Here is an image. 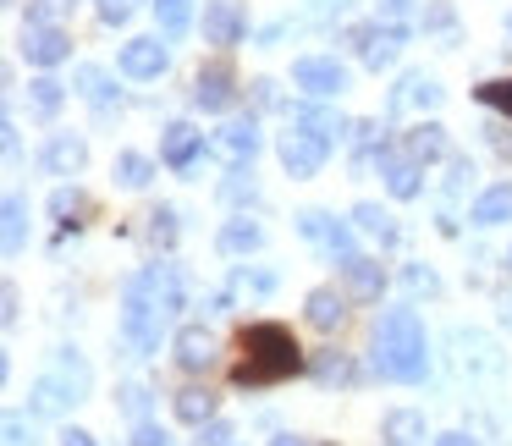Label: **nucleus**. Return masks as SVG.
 Returning a JSON list of instances; mask_svg holds the SVG:
<instances>
[{"instance_id":"1","label":"nucleus","mask_w":512,"mask_h":446,"mask_svg":"<svg viewBox=\"0 0 512 446\" xmlns=\"http://www.w3.org/2000/svg\"><path fill=\"white\" fill-rule=\"evenodd\" d=\"M298 369H303V347L292 342L287 325L259 320L237 331V364H232L237 386H276V380L298 375Z\"/></svg>"},{"instance_id":"2","label":"nucleus","mask_w":512,"mask_h":446,"mask_svg":"<svg viewBox=\"0 0 512 446\" xmlns=\"http://www.w3.org/2000/svg\"><path fill=\"white\" fill-rule=\"evenodd\" d=\"M375 369L386 380H402V386L424 380V369H430V347H424V325H419L413 309H386L375 320Z\"/></svg>"},{"instance_id":"3","label":"nucleus","mask_w":512,"mask_h":446,"mask_svg":"<svg viewBox=\"0 0 512 446\" xmlns=\"http://www.w3.org/2000/svg\"><path fill=\"white\" fill-rule=\"evenodd\" d=\"M160 325H166V309L149 298L138 281H127V298H122V336L138 347V353H155L160 347Z\"/></svg>"},{"instance_id":"4","label":"nucleus","mask_w":512,"mask_h":446,"mask_svg":"<svg viewBox=\"0 0 512 446\" xmlns=\"http://www.w3.org/2000/svg\"><path fill=\"white\" fill-rule=\"evenodd\" d=\"M276 149H281V166H287L292 177H314V171L325 166V155H331V138H320V133L292 122V133H281Z\"/></svg>"},{"instance_id":"5","label":"nucleus","mask_w":512,"mask_h":446,"mask_svg":"<svg viewBox=\"0 0 512 446\" xmlns=\"http://www.w3.org/2000/svg\"><path fill=\"white\" fill-rule=\"evenodd\" d=\"M292 83H298L309 100H331V94H342L347 72H342V61H331V56H303L298 67H292Z\"/></svg>"},{"instance_id":"6","label":"nucleus","mask_w":512,"mask_h":446,"mask_svg":"<svg viewBox=\"0 0 512 446\" xmlns=\"http://www.w3.org/2000/svg\"><path fill=\"white\" fill-rule=\"evenodd\" d=\"M133 281H138V287H144L166 314H177V309H182V298H188V281H182V270H177V265H149V270H138Z\"/></svg>"},{"instance_id":"7","label":"nucleus","mask_w":512,"mask_h":446,"mask_svg":"<svg viewBox=\"0 0 512 446\" xmlns=\"http://www.w3.org/2000/svg\"><path fill=\"white\" fill-rule=\"evenodd\" d=\"M23 56L34 61V67H56V61H67V56H72V39L61 34L56 23H28V34H23Z\"/></svg>"},{"instance_id":"8","label":"nucleus","mask_w":512,"mask_h":446,"mask_svg":"<svg viewBox=\"0 0 512 446\" xmlns=\"http://www.w3.org/2000/svg\"><path fill=\"white\" fill-rule=\"evenodd\" d=\"M298 232L309 237V243H325L331 254H342V259H353V232H347L336 215H325V210H303L298 215Z\"/></svg>"},{"instance_id":"9","label":"nucleus","mask_w":512,"mask_h":446,"mask_svg":"<svg viewBox=\"0 0 512 446\" xmlns=\"http://www.w3.org/2000/svg\"><path fill=\"white\" fill-rule=\"evenodd\" d=\"M199 149H204V133H193L188 122H171L166 133H160V160H166L171 171H188L193 160H199Z\"/></svg>"},{"instance_id":"10","label":"nucleus","mask_w":512,"mask_h":446,"mask_svg":"<svg viewBox=\"0 0 512 446\" xmlns=\"http://www.w3.org/2000/svg\"><path fill=\"white\" fill-rule=\"evenodd\" d=\"M204 39L210 45H237L243 39V6L237 0H210L204 6Z\"/></svg>"},{"instance_id":"11","label":"nucleus","mask_w":512,"mask_h":446,"mask_svg":"<svg viewBox=\"0 0 512 446\" xmlns=\"http://www.w3.org/2000/svg\"><path fill=\"white\" fill-rule=\"evenodd\" d=\"M358 45H364V67H391L397 61V50H402V28H391V23H375V28H358Z\"/></svg>"},{"instance_id":"12","label":"nucleus","mask_w":512,"mask_h":446,"mask_svg":"<svg viewBox=\"0 0 512 446\" xmlns=\"http://www.w3.org/2000/svg\"><path fill=\"white\" fill-rule=\"evenodd\" d=\"M122 72L127 78H160V72H166V45H160V39H133V45H122Z\"/></svg>"},{"instance_id":"13","label":"nucleus","mask_w":512,"mask_h":446,"mask_svg":"<svg viewBox=\"0 0 512 446\" xmlns=\"http://www.w3.org/2000/svg\"><path fill=\"white\" fill-rule=\"evenodd\" d=\"M380 177H386V193L391 199H413V193L424 188V171H419V160L413 155H380Z\"/></svg>"},{"instance_id":"14","label":"nucleus","mask_w":512,"mask_h":446,"mask_svg":"<svg viewBox=\"0 0 512 446\" xmlns=\"http://www.w3.org/2000/svg\"><path fill=\"white\" fill-rule=\"evenodd\" d=\"M215 149H221L232 166H248L254 160V149H259V133H254V122H226L221 133H215Z\"/></svg>"},{"instance_id":"15","label":"nucleus","mask_w":512,"mask_h":446,"mask_svg":"<svg viewBox=\"0 0 512 446\" xmlns=\"http://www.w3.org/2000/svg\"><path fill=\"white\" fill-rule=\"evenodd\" d=\"M171 347H177V364L182 369H210V358H215V342H210L204 325H182Z\"/></svg>"},{"instance_id":"16","label":"nucleus","mask_w":512,"mask_h":446,"mask_svg":"<svg viewBox=\"0 0 512 446\" xmlns=\"http://www.w3.org/2000/svg\"><path fill=\"white\" fill-rule=\"evenodd\" d=\"M83 160H89V149H83V138H72V133H56L45 144V171H56V177L83 171Z\"/></svg>"},{"instance_id":"17","label":"nucleus","mask_w":512,"mask_h":446,"mask_svg":"<svg viewBox=\"0 0 512 446\" xmlns=\"http://www.w3.org/2000/svg\"><path fill=\"white\" fill-rule=\"evenodd\" d=\"M193 100H199L204 111H226V105H232V72H226V67H204L199 83H193Z\"/></svg>"},{"instance_id":"18","label":"nucleus","mask_w":512,"mask_h":446,"mask_svg":"<svg viewBox=\"0 0 512 446\" xmlns=\"http://www.w3.org/2000/svg\"><path fill=\"white\" fill-rule=\"evenodd\" d=\"M342 276H347V292L353 298H380V287H386V276H380L375 259H342Z\"/></svg>"},{"instance_id":"19","label":"nucleus","mask_w":512,"mask_h":446,"mask_svg":"<svg viewBox=\"0 0 512 446\" xmlns=\"http://www.w3.org/2000/svg\"><path fill=\"white\" fill-rule=\"evenodd\" d=\"M67 402H78V391H72L61 375H45V380L34 386V397H28V408H34V413H45V419H56V413L67 408Z\"/></svg>"},{"instance_id":"20","label":"nucleus","mask_w":512,"mask_h":446,"mask_svg":"<svg viewBox=\"0 0 512 446\" xmlns=\"http://www.w3.org/2000/svg\"><path fill=\"white\" fill-rule=\"evenodd\" d=\"M474 226H501V221H512V188L501 182V188H485L474 199V215H468Z\"/></svg>"},{"instance_id":"21","label":"nucleus","mask_w":512,"mask_h":446,"mask_svg":"<svg viewBox=\"0 0 512 446\" xmlns=\"http://www.w3.org/2000/svg\"><path fill=\"white\" fill-rule=\"evenodd\" d=\"M386 441H391V446H424V413L391 408V413H386Z\"/></svg>"},{"instance_id":"22","label":"nucleus","mask_w":512,"mask_h":446,"mask_svg":"<svg viewBox=\"0 0 512 446\" xmlns=\"http://www.w3.org/2000/svg\"><path fill=\"white\" fill-rule=\"evenodd\" d=\"M259 243H265V232H259L254 221H226L221 226V254H254Z\"/></svg>"},{"instance_id":"23","label":"nucleus","mask_w":512,"mask_h":446,"mask_svg":"<svg viewBox=\"0 0 512 446\" xmlns=\"http://www.w3.org/2000/svg\"><path fill=\"white\" fill-rule=\"evenodd\" d=\"M78 94L94 105V111H111V105H116V89H111V78H105L100 67H83L78 72Z\"/></svg>"},{"instance_id":"24","label":"nucleus","mask_w":512,"mask_h":446,"mask_svg":"<svg viewBox=\"0 0 512 446\" xmlns=\"http://www.w3.org/2000/svg\"><path fill=\"white\" fill-rule=\"evenodd\" d=\"M342 298H336L331 287H320V292H309V325H320V331H336L342 325Z\"/></svg>"},{"instance_id":"25","label":"nucleus","mask_w":512,"mask_h":446,"mask_svg":"<svg viewBox=\"0 0 512 446\" xmlns=\"http://www.w3.org/2000/svg\"><path fill=\"white\" fill-rule=\"evenodd\" d=\"M408 155H413V160H441V155H446V133H441L435 122L413 127V133H408Z\"/></svg>"},{"instance_id":"26","label":"nucleus","mask_w":512,"mask_h":446,"mask_svg":"<svg viewBox=\"0 0 512 446\" xmlns=\"http://www.w3.org/2000/svg\"><path fill=\"white\" fill-rule=\"evenodd\" d=\"M149 177H155V160L149 155H133V149L116 155V182H122V188H149Z\"/></svg>"},{"instance_id":"27","label":"nucleus","mask_w":512,"mask_h":446,"mask_svg":"<svg viewBox=\"0 0 512 446\" xmlns=\"http://www.w3.org/2000/svg\"><path fill=\"white\" fill-rule=\"evenodd\" d=\"M155 17H160V34H188L193 23V0H155Z\"/></svg>"},{"instance_id":"28","label":"nucleus","mask_w":512,"mask_h":446,"mask_svg":"<svg viewBox=\"0 0 512 446\" xmlns=\"http://www.w3.org/2000/svg\"><path fill=\"white\" fill-rule=\"evenodd\" d=\"M210 413H215V397H210V391H199V386L177 391V419H182V424H204Z\"/></svg>"},{"instance_id":"29","label":"nucleus","mask_w":512,"mask_h":446,"mask_svg":"<svg viewBox=\"0 0 512 446\" xmlns=\"http://www.w3.org/2000/svg\"><path fill=\"white\" fill-rule=\"evenodd\" d=\"M292 122L309 127V133H320V138H331V144L342 138V122H336L331 111H320V105H298V111H292Z\"/></svg>"},{"instance_id":"30","label":"nucleus","mask_w":512,"mask_h":446,"mask_svg":"<svg viewBox=\"0 0 512 446\" xmlns=\"http://www.w3.org/2000/svg\"><path fill=\"white\" fill-rule=\"evenodd\" d=\"M353 221L364 226L369 237H380V243H397V226H391V215L380 210V204H358V210H353Z\"/></svg>"},{"instance_id":"31","label":"nucleus","mask_w":512,"mask_h":446,"mask_svg":"<svg viewBox=\"0 0 512 446\" xmlns=\"http://www.w3.org/2000/svg\"><path fill=\"white\" fill-rule=\"evenodd\" d=\"M61 83L56 78H39V83H28V105H34V116H56L61 111Z\"/></svg>"},{"instance_id":"32","label":"nucleus","mask_w":512,"mask_h":446,"mask_svg":"<svg viewBox=\"0 0 512 446\" xmlns=\"http://www.w3.org/2000/svg\"><path fill=\"white\" fill-rule=\"evenodd\" d=\"M28 243V204L23 199H6V254Z\"/></svg>"},{"instance_id":"33","label":"nucleus","mask_w":512,"mask_h":446,"mask_svg":"<svg viewBox=\"0 0 512 446\" xmlns=\"http://www.w3.org/2000/svg\"><path fill=\"white\" fill-rule=\"evenodd\" d=\"M122 408L133 424H149V391L144 386H122Z\"/></svg>"},{"instance_id":"34","label":"nucleus","mask_w":512,"mask_h":446,"mask_svg":"<svg viewBox=\"0 0 512 446\" xmlns=\"http://www.w3.org/2000/svg\"><path fill=\"white\" fill-rule=\"evenodd\" d=\"M56 375H61V380H67V386H72V391H78V397H83V391H89V369H83V358H72V353H61V369H56Z\"/></svg>"},{"instance_id":"35","label":"nucleus","mask_w":512,"mask_h":446,"mask_svg":"<svg viewBox=\"0 0 512 446\" xmlns=\"http://www.w3.org/2000/svg\"><path fill=\"white\" fill-rule=\"evenodd\" d=\"M232 287L237 292H276V276H270V270H237Z\"/></svg>"},{"instance_id":"36","label":"nucleus","mask_w":512,"mask_h":446,"mask_svg":"<svg viewBox=\"0 0 512 446\" xmlns=\"http://www.w3.org/2000/svg\"><path fill=\"white\" fill-rule=\"evenodd\" d=\"M72 12V0H34L28 6V23H56V17Z\"/></svg>"},{"instance_id":"37","label":"nucleus","mask_w":512,"mask_h":446,"mask_svg":"<svg viewBox=\"0 0 512 446\" xmlns=\"http://www.w3.org/2000/svg\"><path fill=\"white\" fill-rule=\"evenodd\" d=\"M479 100H485V105H496V111H507V116H512V78H501V83H485V89H479Z\"/></svg>"},{"instance_id":"38","label":"nucleus","mask_w":512,"mask_h":446,"mask_svg":"<svg viewBox=\"0 0 512 446\" xmlns=\"http://www.w3.org/2000/svg\"><path fill=\"white\" fill-rule=\"evenodd\" d=\"M402 100H413V105H435V100H441V89H435V83H424V78H408V83H402Z\"/></svg>"},{"instance_id":"39","label":"nucleus","mask_w":512,"mask_h":446,"mask_svg":"<svg viewBox=\"0 0 512 446\" xmlns=\"http://www.w3.org/2000/svg\"><path fill=\"white\" fill-rule=\"evenodd\" d=\"M314 375H320V380H353V369H347V358L320 353V358H314Z\"/></svg>"},{"instance_id":"40","label":"nucleus","mask_w":512,"mask_h":446,"mask_svg":"<svg viewBox=\"0 0 512 446\" xmlns=\"http://www.w3.org/2000/svg\"><path fill=\"white\" fill-rule=\"evenodd\" d=\"M127 12H133V0H100V17H105V23H127Z\"/></svg>"},{"instance_id":"41","label":"nucleus","mask_w":512,"mask_h":446,"mask_svg":"<svg viewBox=\"0 0 512 446\" xmlns=\"http://www.w3.org/2000/svg\"><path fill=\"white\" fill-rule=\"evenodd\" d=\"M133 446H171V435H166V430H155V424H138Z\"/></svg>"},{"instance_id":"42","label":"nucleus","mask_w":512,"mask_h":446,"mask_svg":"<svg viewBox=\"0 0 512 446\" xmlns=\"http://www.w3.org/2000/svg\"><path fill=\"white\" fill-rule=\"evenodd\" d=\"M408 287L413 292H435V276H430V270H408Z\"/></svg>"},{"instance_id":"43","label":"nucleus","mask_w":512,"mask_h":446,"mask_svg":"<svg viewBox=\"0 0 512 446\" xmlns=\"http://www.w3.org/2000/svg\"><path fill=\"white\" fill-rule=\"evenodd\" d=\"M232 441V430H226V424H210V430H204V441L199 446H226Z\"/></svg>"},{"instance_id":"44","label":"nucleus","mask_w":512,"mask_h":446,"mask_svg":"<svg viewBox=\"0 0 512 446\" xmlns=\"http://www.w3.org/2000/svg\"><path fill=\"white\" fill-rule=\"evenodd\" d=\"M61 446H94V435L89 430H72V424H67V430H61Z\"/></svg>"},{"instance_id":"45","label":"nucleus","mask_w":512,"mask_h":446,"mask_svg":"<svg viewBox=\"0 0 512 446\" xmlns=\"http://www.w3.org/2000/svg\"><path fill=\"white\" fill-rule=\"evenodd\" d=\"M72 210H78V193L61 188V193H56V215H72Z\"/></svg>"},{"instance_id":"46","label":"nucleus","mask_w":512,"mask_h":446,"mask_svg":"<svg viewBox=\"0 0 512 446\" xmlns=\"http://www.w3.org/2000/svg\"><path fill=\"white\" fill-rule=\"evenodd\" d=\"M6 446H28V435H23V424H17V419H6Z\"/></svg>"},{"instance_id":"47","label":"nucleus","mask_w":512,"mask_h":446,"mask_svg":"<svg viewBox=\"0 0 512 446\" xmlns=\"http://www.w3.org/2000/svg\"><path fill=\"white\" fill-rule=\"evenodd\" d=\"M435 446H479V441H474V435H463V430H452V435H441Z\"/></svg>"},{"instance_id":"48","label":"nucleus","mask_w":512,"mask_h":446,"mask_svg":"<svg viewBox=\"0 0 512 446\" xmlns=\"http://www.w3.org/2000/svg\"><path fill=\"white\" fill-rule=\"evenodd\" d=\"M270 446H303V441H298V435H276Z\"/></svg>"},{"instance_id":"49","label":"nucleus","mask_w":512,"mask_h":446,"mask_svg":"<svg viewBox=\"0 0 512 446\" xmlns=\"http://www.w3.org/2000/svg\"><path fill=\"white\" fill-rule=\"evenodd\" d=\"M507 28H512V17H507Z\"/></svg>"}]
</instances>
